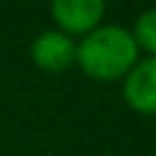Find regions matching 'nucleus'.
<instances>
[{
	"mask_svg": "<svg viewBox=\"0 0 156 156\" xmlns=\"http://www.w3.org/2000/svg\"><path fill=\"white\" fill-rule=\"evenodd\" d=\"M133 34L117 23H101L76 44V65L94 81H117L138 62Z\"/></svg>",
	"mask_w": 156,
	"mask_h": 156,
	"instance_id": "f257e3e1",
	"label": "nucleus"
},
{
	"mask_svg": "<svg viewBox=\"0 0 156 156\" xmlns=\"http://www.w3.org/2000/svg\"><path fill=\"white\" fill-rule=\"evenodd\" d=\"M50 11L62 34H68V37L83 34L86 37L96 26H101L107 5L101 0H55Z\"/></svg>",
	"mask_w": 156,
	"mask_h": 156,
	"instance_id": "f03ea898",
	"label": "nucleus"
},
{
	"mask_svg": "<svg viewBox=\"0 0 156 156\" xmlns=\"http://www.w3.org/2000/svg\"><path fill=\"white\" fill-rule=\"evenodd\" d=\"M76 44L73 37L62 34L60 29L42 31L31 42V60L39 70L47 73H62L76 62Z\"/></svg>",
	"mask_w": 156,
	"mask_h": 156,
	"instance_id": "7ed1b4c3",
	"label": "nucleus"
},
{
	"mask_svg": "<svg viewBox=\"0 0 156 156\" xmlns=\"http://www.w3.org/2000/svg\"><path fill=\"white\" fill-rule=\"evenodd\" d=\"M122 96L135 112L156 115V57L138 60L122 78Z\"/></svg>",
	"mask_w": 156,
	"mask_h": 156,
	"instance_id": "20e7f679",
	"label": "nucleus"
},
{
	"mask_svg": "<svg viewBox=\"0 0 156 156\" xmlns=\"http://www.w3.org/2000/svg\"><path fill=\"white\" fill-rule=\"evenodd\" d=\"M130 34H133L138 50H146L148 55L156 57V8H148L140 13Z\"/></svg>",
	"mask_w": 156,
	"mask_h": 156,
	"instance_id": "39448f33",
	"label": "nucleus"
}]
</instances>
